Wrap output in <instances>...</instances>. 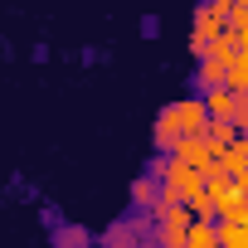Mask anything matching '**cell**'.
Masks as SVG:
<instances>
[{
  "label": "cell",
  "mask_w": 248,
  "mask_h": 248,
  "mask_svg": "<svg viewBox=\"0 0 248 248\" xmlns=\"http://www.w3.org/2000/svg\"><path fill=\"white\" fill-rule=\"evenodd\" d=\"M195 185H204V170L185 166L180 156H170V161L161 166V200H180V204H185V195H190Z\"/></svg>",
  "instance_id": "obj_1"
},
{
  "label": "cell",
  "mask_w": 248,
  "mask_h": 248,
  "mask_svg": "<svg viewBox=\"0 0 248 248\" xmlns=\"http://www.w3.org/2000/svg\"><path fill=\"white\" fill-rule=\"evenodd\" d=\"M224 30H229V20H224V15H219L214 5H209V0H204V5L195 10V30H190V49H195V54L204 59V49H209V44H214V39H219Z\"/></svg>",
  "instance_id": "obj_2"
},
{
  "label": "cell",
  "mask_w": 248,
  "mask_h": 248,
  "mask_svg": "<svg viewBox=\"0 0 248 248\" xmlns=\"http://www.w3.org/2000/svg\"><path fill=\"white\" fill-rule=\"evenodd\" d=\"M204 102H209V117H219V122H243V117H248V97L233 93L229 83H224V88H209Z\"/></svg>",
  "instance_id": "obj_3"
},
{
  "label": "cell",
  "mask_w": 248,
  "mask_h": 248,
  "mask_svg": "<svg viewBox=\"0 0 248 248\" xmlns=\"http://www.w3.org/2000/svg\"><path fill=\"white\" fill-rule=\"evenodd\" d=\"M170 107H175V117H180V132H185V137H204V132H209L214 117H209V102H204V97H180V102H170Z\"/></svg>",
  "instance_id": "obj_4"
},
{
  "label": "cell",
  "mask_w": 248,
  "mask_h": 248,
  "mask_svg": "<svg viewBox=\"0 0 248 248\" xmlns=\"http://www.w3.org/2000/svg\"><path fill=\"white\" fill-rule=\"evenodd\" d=\"M175 156H180L185 166H195V170H209V166L219 161V146H214L209 137H185V141L175 146Z\"/></svg>",
  "instance_id": "obj_5"
},
{
  "label": "cell",
  "mask_w": 248,
  "mask_h": 248,
  "mask_svg": "<svg viewBox=\"0 0 248 248\" xmlns=\"http://www.w3.org/2000/svg\"><path fill=\"white\" fill-rule=\"evenodd\" d=\"M151 141H156V151H161V156H175V146L185 141V132H180V117H175V107H166V112L156 117V132H151Z\"/></svg>",
  "instance_id": "obj_6"
},
{
  "label": "cell",
  "mask_w": 248,
  "mask_h": 248,
  "mask_svg": "<svg viewBox=\"0 0 248 248\" xmlns=\"http://www.w3.org/2000/svg\"><path fill=\"white\" fill-rule=\"evenodd\" d=\"M185 248H219V224L214 219H195L185 233Z\"/></svg>",
  "instance_id": "obj_7"
},
{
  "label": "cell",
  "mask_w": 248,
  "mask_h": 248,
  "mask_svg": "<svg viewBox=\"0 0 248 248\" xmlns=\"http://www.w3.org/2000/svg\"><path fill=\"white\" fill-rule=\"evenodd\" d=\"M219 166L238 180V175H248V141H233V146H224L219 151Z\"/></svg>",
  "instance_id": "obj_8"
},
{
  "label": "cell",
  "mask_w": 248,
  "mask_h": 248,
  "mask_svg": "<svg viewBox=\"0 0 248 248\" xmlns=\"http://www.w3.org/2000/svg\"><path fill=\"white\" fill-rule=\"evenodd\" d=\"M219 248H248V219H224L219 224Z\"/></svg>",
  "instance_id": "obj_9"
},
{
  "label": "cell",
  "mask_w": 248,
  "mask_h": 248,
  "mask_svg": "<svg viewBox=\"0 0 248 248\" xmlns=\"http://www.w3.org/2000/svg\"><path fill=\"white\" fill-rule=\"evenodd\" d=\"M200 83H204V88H224V83H229V63H219V59L204 54V59H200Z\"/></svg>",
  "instance_id": "obj_10"
},
{
  "label": "cell",
  "mask_w": 248,
  "mask_h": 248,
  "mask_svg": "<svg viewBox=\"0 0 248 248\" xmlns=\"http://www.w3.org/2000/svg\"><path fill=\"white\" fill-rule=\"evenodd\" d=\"M238 132H243V127H238V122H219V117H214L204 137H209V141H214V146L224 151V146H233V141H238Z\"/></svg>",
  "instance_id": "obj_11"
},
{
  "label": "cell",
  "mask_w": 248,
  "mask_h": 248,
  "mask_svg": "<svg viewBox=\"0 0 248 248\" xmlns=\"http://www.w3.org/2000/svg\"><path fill=\"white\" fill-rule=\"evenodd\" d=\"M229 88L248 97V54H238V59H233V68H229Z\"/></svg>",
  "instance_id": "obj_12"
},
{
  "label": "cell",
  "mask_w": 248,
  "mask_h": 248,
  "mask_svg": "<svg viewBox=\"0 0 248 248\" xmlns=\"http://www.w3.org/2000/svg\"><path fill=\"white\" fill-rule=\"evenodd\" d=\"M132 200H137V204H151V200H161V195H156V180H151V175H141V180L132 185Z\"/></svg>",
  "instance_id": "obj_13"
},
{
  "label": "cell",
  "mask_w": 248,
  "mask_h": 248,
  "mask_svg": "<svg viewBox=\"0 0 248 248\" xmlns=\"http://www.w3.org/2000/svg\"><path fill=\"white\" fill-rule=\"evenodd\" d=\"M229 30H233V34H243V30H248V5H233V15H229Z\"/></svg>",
  "instance_id": "obj_14"
},
{
  "label": "cell",
  "mask_w": 248,
  "mask_h": 248,
  "mask_svg": "<svg viewBox=\"0 0 248 248\" xmlns=\"http://www.w3.org/2000/svg\"><path fill=\"white\" fill-rule=\"evenodd\" d=\"M107 248H132V229H112L107 233Z\"/></svg>",
  "instance_id": "obj_15"
},
{
  "label": "cell",
  "mask_w": 248,
  "mask_h": 248,
  "mask_svg": "<svg viewBox=\"0 0 248 248\" xmlns=\"http://www.w3.org/2000/svg\"><path fill=\"white\" fill-rule=\"evenodd\" d=\"M209 5H214V10H219V15L229 20V15H233V5H238V0H209Z\"/></svg>",
  "instance_id": "obj_16"
},
{
  "label": "cell",
  "mask_w": 248,
  "mask_h": 248,
  "mask_svg": "<svg viewBox=\"0 0 248 248\" xmlns=\"http://www.w3.org/2000/svg\"><path fill=\"white\" fill-rule=\"evenodd\" d=\"M238 44H243V54H248V30H243V34H238Z\"/></svg>",
  "instance_id": "obj_17"
},
{
  "label": "cell",
  "mask_w": 248,
  "mask_h": 248,
  "mask_svg": "<svg viewBox=\"0 0 248 248\" xmlns=\"http://www.w3.org/2000/svg\"><path fill=\"white\" fill-rule=\"evenodd\" d=\"M238 127H243V132H248V117H243V122H238Z\"/></svg>",
  "instance_id": "obj_18"
}]
</instances>
